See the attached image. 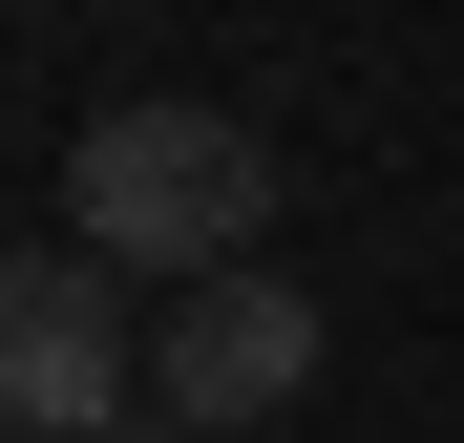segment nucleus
Returning <instances> with one entry per match:
<instances>
[{
  "label": "nucleus",
  "instance_id": "f257e3e1",
  "mask_svg": "<svg viewBox=\"0 0 464 443\" xmlns=\"http://www.w3.org/2000/svg\"><path fill=\"white\" fill-rule=\"evenodd\" d=\"M63 233H85L106 274H232L275 233V148L232 127V106H106L85 148H63Z\"/></svg>",
  "mask_w": 464,
  "mask_h": 443
},
{
  "label": "nucleus",
  "instance_id": "f03ea898",
  "mask_svg": "<svg viewBox=\"0 0 464 443\" xmlns=\"http://www.w3.org/2000/svg\"><path fill=\"white\" fill-rule=\"evenodd\" d=\"M148 401V338H127V274L85 233H43V254H0V422L22 443H106Z\"/></svg>",
  "mask_w": 464,
  "mask_h": 443
},
{
  "label": "nucleus",
  "instance_id": "7ed1b4c3",
  "mask_svg": "<svg viewBox=\"0 0 464 443\" xmlns=\"http://www.w3.org/2000/svg\"><path fill=\"white\" fill-rule=\"evenodd\" d=\"M295 380H317V295L275 254H232V274H190L169 317H148V401L169 422H275Z\"/></svg>",
  "mask_w": 464,
  "mask_h": 443
},
{
  "label": "nucleus",
  "instance_id": "20e7f679",
  "mask_svg": "<svg viewBox=\"0 0 464 443\" xmlns=\"http://www.w3.org/2000/svg\"><path fill=\"white\" fill-rule=\"evenodd\" d=\"M232 443H295V422H232Z\"/></svg>",
  "mask_w": 464,
  "mask_h": 443
}]
</instances>
